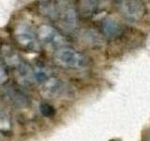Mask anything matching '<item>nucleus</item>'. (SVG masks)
I'll list each match as a JSON object with an SVG mask.
<instances>
[{
    "label": "nucleus",
    "instance_id": "obj_2",
    "mask_svg": "<svg viewBox=\"0 0 150 141\" xmlns=\"http://www.w3.org/2000/svg\"><path fill=\"white\" fill-rule=\"evenodd\" d=\"M116 3L120 13L127 20L130 22H137L141 20L144 15L145 6L142 1L123 0V1H118Z\"/></svg>",
    "mask_w": 150,
    "mask_h": 141
},
{
    "label": "nucleus",
    "instance_id": "obj_10",
    "mask_svg": "<svg viewBox=\"0 0 150 141\" xmlns=\"http://www.w3.org/2000/svg\"><path fill=\"white\" fill-rule=\"evenodd\" d=\"M81 5V11L83 13H91L96 11L98 7L97 1H83Z\"/></svg>",
    "mask_w": 150,
    "mask_h": 141
},
{
    "label": "nucleus",
    "instance_id": "obj_8",
    "mask_svg": "<svg viewBox=\"0 0 150 141\" xmlns=\"http://www.w3.org/2000/svg\"><path fill=\"white\" fill-rule=\"evenodd\" d=\"M63 88V85L59 80L55 79V78H52L49 81L46 82V85L44 87V90L45 92L48 94V95L54 96L55 94H57L61 91V89Z\"/></svg>",
    "mask_w": 150,
    "mask_h": 141
},
{
    "label": "nucleus",
    "instance_id": "obj_11",
    "mask_svg": "<svg viewBox=\"0 0 150 141\" xmlns=\"http://www.w3.org/2000/svg\"><path fill=\"white\" fill-rule=\"evenodd\" d=\"M34 78L37 80L39 83H42V82H45L47 80V75L46 73L43 72L42 70H38L36 72H34Z\"/></svg>",
    "mask_w": 150,
    "mask_h": 141
},
{
    "label": "nucleus",
    "instance_id": "obj_7",
    "mask_svg": "<svg viewBox=\"0 0 150 141\" xmlns=\"http://www.w3.org/2000/svg\"><path fill=\"white\" fill-rule=\"evenodd\" d=\"M16 39L22 46L28 49H35L37 46V41L34 36L29 31L23 28V31H19L16 34Z\"/></svg>",
    "mask_w": 150,
    "mask_h": 141
},
{
    "label": "nucleus",
    "instance_id": "obj_5",
    "mask_svg": "<svg viewBox=\"0 0 150 141\" xmlns=\"http://www.w3.org/2000/svg\"><path fill=\"white\" fill-rule=\"evenodd\" d=\"M39 37L43 42L49 44L57 45L61 44L62 41V37L59 33L50 26H41L39 29Z\"/></svg>",
    "mask_w": 150,
    "mask_h": 141
},
{
    "label": "nucleus",
    "instance_id": "obj_6",
    "mask_svg": "<svg viewBox=\"0 0 150 141\" xmlns=\"http://www.w3.org/2000/svg\"><path fill=\"white\" fill-rule=\"evenodd\" d=\"M7 95L11 99V101L17 106L25 107L29 105V99H28V97L17 88L9 87L7 89Z\"/></svg>",
    "mask_w": 150,
    "mask_h": 141
},
{
    "label": "nucleus",
    "instance_id": "obj_3",
    "mask_svg": "<svg viewBox=\"0 0 150 141\" xmlns=\"http://www.w3.org/2000/svg\"><path fill=\"white\" fill-rule=\"evenodd\" d=\"M57 16L60 17L62 25L68 29H73L76 26V9L70 5H67L62 9L57 8Z\"/></svg>",
    "mask_w": 150,
    "mask_h": 141
},
{
    "label": "nucleus",
    "instance_id": "obj_4",
    "mask_svg": "<svg viewBox=\"0 0 150 141\" xmlns=\"http://www.w3.org/2000/svg\"><path fill=\"white\" fill-rule=\"evenodd\" d=\"M101 33L108 39H115L122 36L123 28L112 18H105L100 23Z\"/></svg>",
    "mask_w": 150,
    "mask_h": 141
},
{
    "label": "nucleus",
    "instance_id": "obj_12",
    "mask_svg": "<svg viewBox=\"0 0 150 141\" xmlns=\"http://www.w3.org/2000/svg\"><path fill=\"white\" fill-rule=\"evenodd\" d=\"M8 77V73L2 66H0V85L3 84Z\"/></svg>",
    "mask_w": 150,
    "mask_h": 141
},
{
    "label": "nucleus",
    "instance_id": "obj_1",
    "mask_svg": "<svg viewBox=\"0 0 150 141\" xmlns=\"http://www.w3.org/2000/svg\"><path fill=\"white\" fill-rule=\"evenodd\" d=\"M55 58L63 66L73 69H80L87 65V56L69 47H61L55 52Z\"/></svg>",
    "mask_w": 150,
    "mask_h": 141
},
{
    "label": "nucleus",
    "instance_id": "obj_13",
    "mask_svg": "<svg viewBox=\"0 0 150 141\" xmlns=\"http://www.w3.org/2000/svg\"><path fill=\"white\" fill-rule=\"evenodd\" d=\"M110 141H116V140H115V139H112V140H110Z\"/></svg>",
    "mask_w": 150,
    "mask_h": 141
},
{
    "label": "nucleus",
    "instance_id": "obj_9",
    "mask_svg": "<svg viewBox=\"0 0 150 141\" xmlns=\"http://www.w3.org/2000/svg\"><path fill=\"white\" fill-rule=\"evenodd\" d=\"M40 113L46 118H53L55 115V109L48 103H42L40 105Z\"/></svg>",
    "mask_w": 150,
    "mask_h": 141
}]
</instances>
